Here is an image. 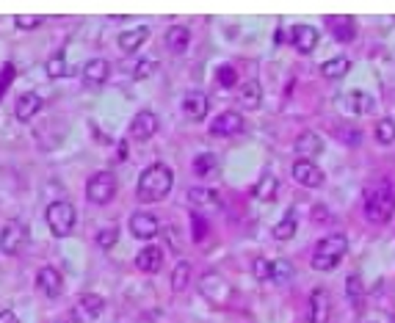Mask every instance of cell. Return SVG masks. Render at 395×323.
<instances>
[{"label": "cell", "mask_w": 395, "mask_h": 323, "mask_svg": "<svg viewBox=\"0 0 395 323\" xmlns=\"http://www.w3.org/2000/svg\"><path fill=\"white\" fill-rule=\"evenodd\" d=\"M174 185V174L166 163H152L147 166L141 177H139V188H136V197L141 202H161L163 197H169Z\"/></svg>", "instance_id": "1"}, {"label": "cell", "mask_w": 395, "mask_h": 323, "mask_svg": "<svg viewBox=\"0 0 395 323\" xmlns=\"http://www.w3.org/2000/svg\"><path fill=\"white\" fill-rule=\"evenodd\" d=\"M348 251V238L343 232H335V235H326L315 243L313 251V268L315 271H335L343 260V254Z\"/></svg>", "instance_id": "2"}, {"label": "cell", "mask_w": 395, "mask_h": 323, "mask_svg": "<svg viewBox=\"0 0 395 323\" xmlns=\"http://www.w3.org/2000/svg\"><path fill=\"white\" fill-rule=\"evenodd\" d=\"M75 219H77L75 204L67 199H58L48 207V226L55 238H67L75 229Z\"/></svg>", "instance_id": "3"}, {"label": "cell", "mask_w": 395, "mask_h": 323, "mask_svg": "<svg viewBox=\"0 0 395 323\" xmlns=\"http://www.w3.org/2000/svg\"><path fill=\"white\" fill-rule=\"evenodd\" d=\"M365 213H368V219L371 221H390L395 216V194L393 188H387V185H379L376 191L368 194L365 199Z\"/></svg>", "instance_id": "4"}, {"label": "cell", "mask_w": 395, "mask_h": 323, "mask_svg": "<svg viewBox=\"0 0 395 323\" xmlns=\"http://www.w3.org/2000/svg\"><path fill=\"white\" fill-rule=\"evenodd\" d=\"M117 197V177L111 172H97L86 182V199L94 204H108Z\"/></svg>", "instance_id": "5"}, {"label": "cell", "mask_w": 395, "mask_h": 323, "mask_svg": "<svg viewBox=\"0 0 395 323\" xmlns=\"http://www.w3.org/2000/svg\"><path fill=\"white\" fill-rule=\"evenodd\" d=\"M199 290H202V296L207 298L210 304H216V307H224V304L232 298V288L227 285V279H224L222 273H216V271L205 273V276L199 279Z\"/></svg>", "instance_id": "6"}, {"label": "cell", "mask_w": 395, "mask_h": 323, "mask_svg": "<svg viewBox=\"0 0 395 323\" xmlns=\"http://www.w3.org/2000/svg\"><path fill=\"white\" fill-rule=\"evenodd\" d=\"M25 235H28L25 224L17 221V219H11V221L3 226V235H0V251H3V254H9V257H14V254L23 248Z\"/></svg>", "instance_id": "7"}, {"label": "cell", "mask_w": 395, "mask_h": 323, "mask_svg": "<svg viewBox=\"0 0 395 323\" xmlns=\"http://www.w3.org/2000/svg\"><path fill=\"white\" fill-rule=\"evenodd\" d=\"M158 229H161V221H158V216H155V213L139 210V213H133V216H130V232H133L139 241H149V238H155V235H158Z\"/></svg>", "instance_id": "8"}, {"label": "cell", "mask_w": 395, "mask_h": 323, "mask_svg": "<svg viewBox=\"0 0 395 323\" xmlns=\"http://www.w3.org/2000/svg\"><path fill=\"white\" fill-rule=\"evenodd\" d=\"M293 180H296L298 185H304V188H321L323 172L313 163V160L298 158L296 163H293Z\"/></svg>", "instance_id": "9"}, {"label": "cell", "mask_w": 395, "mask_h": 323, "mask_svg": "<svg viewBox=\"0 0 395 323\" xmlns=\"http://www.w3.org/2000/svg\"><path fill=\"white\" fill-rule=\"evenodd\" d=\"M207 108H210V99H207L205 92H199V89L185 92V97H183V114H185L188 119L202 122V119L207 116Z\"/></svg>", "instance_id": "10"}, {"label": "cell", "mask_w": 395, "mask_h": 323, "mask_svg": "<svg viewBox=\"0 0 395 323\" xmlns=\"http://www.w3.org/2000/svg\"><path fill=\"white\" fill-rule=\"evenodd\" d=\"M291 36H293V48H296L301 55H310L313 50L318 48V39H321V33H318L315 25H296V28L291 31Z\"/></svg>", "instance_id": "11"}, {"label": "cell", "mask_w": 395, "mask_h": 323, "mask_svg": "<svg viewBox=\"0 0 395 323\" xmlns=\"http://www.w3.org/2000/svg\"><path fill=\"white\" fill-rule=\"evenodd\" d=\"M155 130H158V116L152 111H139L130 122V136L136 141H149L155 136Z\"/></svg>", "instance_id": "12"}, {"label": "cell", "mask_w": 395, "mask_h": 323, "mask_svg": "<svg viewBox=\"0 0 395 323\" xmlns=\"http://www.w3.org/2000/svg\"><path fill=\"white\" fill-rule=\"evenodd\" d=\"M210 133L213 136H238V133H244V116L238 111H224L222 116L213 119Z\"/></svg>", "instance_id": "13"}, {"label": "cell", "mask_w": 395, "mask_h": 323, "mask_svg": "<svg viewBox=\"0 0 395 323\" xmlns=\"http://www.w3.org/2000/svg\"><path fill=\"white\" fill-rule=\"evenodd\" d=\"M332 315V298L323 288H315L310 293V323H326Z\"/></svg>", "instance_id": "14"}, {"label": "cell", "mask_w": 395, "mask_h": 323, "mask_svg": "<svg viewBox=\"0 0 395 323\" xmlns=\"http://www.w3.org/2000/svg\"><path fill=\"white\" fill-rule=\"evenodd\" d=\"M36 285H39V290L48 298H58L61 290H64V279H61V273L55 271L53 265H45L42 271L36 273Z\"/></svg>", "instance_id": "15"}, {"label": "cell", "mask_w": 395, "mask_h": 323, "mask_svg": "<svg viewBox=\"0 0 395 323\" xmlns=\"http://www.w3.org/2000/svg\"><path fill=\"white\" fill-rule=\"evenodd\" d=\"M108 75H111V64L105 58H92L83 67V83L92 86V89H99L108 80Z\"/></svg>", "instance_id": "16"}, {"label": "cell", "mask_w": 395, "mask_h": 323, "mask_svg": "<svg viewBox=\"0 0 395 323\" xmlns=\"http://www.w3.org/2000/svg\"><path fill=\"white\" fill-rule=\"evenodd\" d=\"M343 108L351 111V114H357V116H365V114H373V108H376V99L371 94H365V92H348L343 94Z\"/></svg>", "instance_id": "17"}, {"label": "cell", "mask_w": 395, "mask_h": 323, "mask_svg": "<svg viewBox=\"0 0 395 323\" xmlns=\"http://www.w3.org/2000/svg\"><path fill=\"white\" fill-rule=\"evenodd\" d=\"M39 108H45L42 97H39L36 92H25L23 97L17 99V105H14V116H17L20 122H28V119H33V116L39 114Z\"/></svg>", "instance_id": "18"}, {"label": "cell", "mask_w": 395, "mask_h": 323, "mask_svg": "<svg viewBox=\"0 0 395 323\" xmlns=\"http://www.w3.org/2000/svg\"><path fill=\"white\" fill-rule=\"evenodd\" d=\"M326 28H329V33L337 39V42H351L354 36H357V25H354V17H329L326 20Z\"/></svg>", "instance_id": "19"}, {"label": "cell", "mask_w": 395, "mask_h": 323, "mask_svg": "<svg viewBox=\"0 0 395 323\" xmlns=\"http://www.w3.org/2000/svg\"><path fill=\"white\" fill-rule=\"evenodd\" d=\"M296 152L304 158V160H313V158H318L323 152V138L318 133H313V130H307V133H301L296 138Z\"/></svg>", "instance_id": "20"}, {"label": "cell", "mask_w": 395, "mask_h": 323, "mask_svg": "<svg viewBox=\"0 0 395 323\" xmlns=\"http://www.w3.org/2000/svg\"><path fill=\"white\" fill-rule=\"evenodd\" d=\"M163 265V251L158 246H147L136 254V268L144 273H158Z\"/></svg>", "instance_id": "21"}, {"label": "cell", "mask_w": 395, "mask_h": 323, "mask_svg": "<svg viewBox=\"0 0 395 323\" xmlns=\"http://www.w3.org/2000/svg\"><path fill=\"white\" fill-rule=\"evenodd\" d=\"M260 102H263V89H260V83H257V80H247V83L238 89V105H241L244 111H257Z\"/></svg>", "instance_id": "22"}, {"label": "cell", "mask_w": 395, "mask_h": 323, "mask_svg": "<svg viewBox=\"0 0 395 323\" xmlns=\"http://www.w3.org/2000/svg\"><path fill=\"white\" fill-rule=\"evenodd\" d=\"M147 39H149V28L147 25H139V28H133V31L119 33V50H122V53H136Z\"/></svg>", "instance_id": "23"}, {"label": "cell", "mask_w": 395, "mask_h": 323, "mask_svg": "<svg viewBox=\"0 0 395 323\" xmlns=\"http://www.w3.org/2000/svg\"><path fill=\"white\" fill-rule=\"evenodd\" d=\"M188 45H191V31L185 25H172L166 31V48L172 53H185Z\"/></svg>", "instance_id": "24"}, {"label": "cell", "mask_w": 395, "mask_h": 323, "mask_svg": "<svg viewBox=\"0 0 395 323\" xmlns=\"http://www.w3.org/2000/svg\"><path fill=\"white\" fill-rule=\"evenodd\" d=\"M348 70H351V58H346V55H335L321 64V75L326 80H340L348 75Z\"/></svg>", "instance_id": "25"}, {"label": "cell", "mask_w": 395, "mask_h": 323, "mask_svg": "<svg viewBox=\"0 0 395 323\" xmlns=\"http://www.w3.org/2000/svg\"><path fill=\"white\" fill-rule=\"evenodd\" d=\"M77 307H80V312L89 321H94V318H99L105 312V298L97 296V293H83V296L77 298Z\"/></svg>", "instance_id": "26"}, {"label": "cell", "mask_w": 395, "mask_h": 323, "mask_svg": "<svg viewBox=\"0 0 395 323\" xmlns=\"http://www.w3.org/2000/svg\"><path fill=\"white\" fill-rule=\"evenodd\" d=\"M276 188H279V180H276L274 174H263V177L254 182L251 197L260 199V202H271V199L276 197Z\"/></svg>", "instance_id": "27"}, {"label": "cell", "mask_w": 395, "mask_h": 323, "mask_svg": "<svg viewBox=\"0 0 395 323\" xmlns=\"http://www.w3.org/2000/svg\"><path fill=\"white\" fill-rule=\"evenodd\" d=\"M188 202L202 210V207H219V204H222V197H219L213 188H191V191H188Z\"/></svg>", "instance_id": "28"}, {"label": "cell", "mask_w": 395, "mask_h": 323, "mask_svg": "<svg viewBox=\"0 0 395 323\" xmlns=\"http://www.w3.org/2000/svg\"><path fill=\"white\" fill-rule=\"evenodd\" d=\"M219 172V158L213 155V152H199L197 158H194V174L197 177H216Z\"/></svg>", "instance_id": "29"}, {"label": "cell", "mask_w": 395, "mask_h": 323, "mask_svg": "<svg viewBox=\"0 0 395 323\" xmlns=\"http://www.w3.org/2000/svg\"><path fill=\"white\" fill-rule=\"evenodd\" d=\"M346 296L354 304V310H362L365 307V285H362L359 273H351L346 279Z\"/></svg>", "instance_id": "30"}, {"label": "cell", "mask_w": 395, "mask_h": 323, "mask_svg": "<svg viewBox=\"0 0 395 323\" xmlns=\"http://www.w3.org/2000/svg\"><path fill=\"white\" fill-rule=\"evenodd\" d=\"M191 273H194V268H191L188 260H180V263L174 265V271H172V290L174 293L185 290V288L191 285Z\"/></svg>", "instance_id": "31"}, {"label": "cell", "mask_w": 395, "mask_h": 323, "mask_svg": "<svg viewBox=\"0 0 395 323\" xmlns=\"http://www.w3.org/2000/svg\"><path fill=\"white\" fill-rule=\"evenodd\" d=\"M271 279L276 285H291V279H293V265L288 263V260H271Z\"/></svg>", "instance_id": "32"}, {"label": "cell", "mask_w": 395, "mask_h": 323, "mask_svg": "<svg viewBox=\"0 0 395 323\" xmlns=\"http://www.w3.org/2000/svg\"><path fill=\"white\" fill-rule=\"evenodd\" d=\"M296 235V216L293 213H285V219L274 226V238L276 241H291Z\"/></svg>", "instance_id": "33"}, {"label": "cell", "mask_w": 395, "mask_h": 323, "mask_svg": "<svg viewBox=\"0 0 395 323\" xmlns=\"http://www.w3.org/2000/svg\"><path fill=\"white\" fill-rule=\"evenodd\" d=\"M45 70H48V77H53V80H58V77H67V75H70V67H67V58H64V53H55L48 64H45Z\"/></svg>", "instance_id": "34"}, {"label": "cell", "mask_w": 395, "mask_h": 323, "mask_svg": "<svg viewBox=\"0 0 395 323\" xmlns=\"http://www.w3.org/2000/svg\"><path fill=\"white\" fill-rule=\"evenodd\" d=\"M376 141H379V144H393L395 119H379V122H376Z\"/></svg>", "instance_id": "35"}, {"label": "cell", "mask_w": 395, "mask_h": 323, "mask_svg": "<svg viewBox=\"0 0 395 323\" xmlns=\"http://www.w3.org/2000/svg\"><path fill=\"white\" fill-rule=\"evenodd\" d=\"M117 241H119V226H117V224H111V226H105V229H99L97 232V246L99 248H111Z\"/></svg>", "instance_id": "36"}, {"label": "cell", "mask_w": 395, "mask_h": 323, "mask_svg": "<svg viewBox=\"0 0 395 323\" xmlns=\"http://www.w3.org/2000/svg\"><path fill=\"white\" fill-rule=\"evenodd\" d=\"M251 273H254V279H257V282H266V279H271V260H266V257H257V260L251 263Z\"/></svg>", "instance_id": "37"}, {"label": "cell", "mask_w": 395, "mask_h": 323, "mask_svg": "<svg viewBox=\"0 0 395 323\" xmlns=\"http://www.w3.org/2000/svg\"><path fill=\"white\" fill-rule=\"evenodd\" d=\"M216 77H219V83H222L224 89H232V86H238V72H235L229 64H224L222 70L216 72Z\"/></svg>", "instance_id": "38"}, {"label": "cell", "mask_w": 395, "mask_h": 323, "mask_svg": "<svg viewBox=\"0 0 395 323\" xmlns=\"http://www.w3.org/2000/svg\"><path fill=\"white\" fill-rule=\"evenodd\" d=\"M14 64H3V72H0V99L6 97V92H9V86H11V80H14Z\"/></svg>", "instance_id": "39"}, {"label": "cell", "mask_w": 395, "mask_h": 323, "mask_svg": "<svg viewBox=\"0 0 395 323\" xmlns=\"http://www.w3.org/2000/svg\"><path fill=\"white\" fill-rule=\"evenodd\" d=\"M42 23H45V17H39V14H28V17H17L14 20V25L20 31H33V28H39Z\"/></svg>", "instance_id": "40"}, {"label": "cell", "mask_w": 395, "mask_h": 323, "mask_svg": "<svg viewBox=\"0 0 395 323\" xmlns=\"http://www.w3.org/2000/svg\"><path fill=\"white\" fill-rule=\"evenodd\" d=\"M152 72H155V64H152L149 58H141L139 67H136V72H133V77H136V80H144V77H149Z\"/></svg>", "instance_id": "41"}, {"label": "cell", "mask_w": 395, "mask_h": 323, "mask_svg": "<svg viewBox=\"0 0 395 323\" xmlns=\"http://www.w3.org/2000/svg\"><path fill=\"white\" fill-rule=\"evenodd\" d=\"M337 136H340L346 144H359V138H362V133H359L357 127H340Z\"/></svg>", "instance_id": "42"}, {"label": "cell", "mask_w": 395, "mask_h": 323, "mask_svg": "<svg viewBox=\"0 0 395 323\" xmlns=\"http://www.w3.org/2000/svg\"><path fill=\"white\" fill-rule=\"evenodd\" d=\"M205 235H207V224L202 216H194V241H205Z\"/></svg>", "instance_id": "43"}, {"label": "cell", "mask_w": 395, "mask_h": 323, "mask_svg": "<svg viewBox=\"0 0 395 323\" xmlns=\"http://www.w3.org/2000/svg\"><path fill=\"white\" fill-rule=\"evenodd\" d=\"M0 323H20V318L11 310H0Z\"/></svg>", "instance_id": "44"}, {"label": "cell", "mask_w": 395, "mask_h": 323, "mask_svg": "<svg viewBox=\"0 0 395 323\" xmlns=\"http://www.w3.org/2000/svg\"><path fill=\"white\" fill-rule=\"evenodd\" d=\"M119 158H122V160L127 158V144H124V141L119 144Z\"/></svg>", "instance_id": "45"}, {"label": "cell", "mask_w": 395, "mask_h": 323, "mask_svg": "<svg viewBox=\"0 0 395 323\" xmlns=\"http://www.w3.org/2000/svg\"><path fill=\"white\" fill-rule=\"evenodd\" d=\"M70 323H77V321H75V315H72V318H70Z\"/></svg>", "instance_id": "46"}, {"label": "cell", "mask_w": 395, "mask_h": 323, "mask_svg": "<svg viewBox=\"0 0 395 323\" xmlns=\"http://www.w3.org/2000/svg\"><path fill=\"white\" fill-rule=\"evenodd\" d=\"M55 323H70V321H55Z\"/></svg>", "instance_id": "47"}, {"label": "cell", "mask_w": 395, "mask_h": 323, "mask_svg": "<svg viewBox=\"0 0 395 323\" xmlns=\"http://www.w3.org/2000/svg\"><path fill=\"white\" fill-rule=\"evenodd\" d=\"M368 323H376V321H368Z\"/></svg>", "instance_id": "48"}, {"label": "cell", "mask_w": 395, "mask_h": 323, "mask_svg": "<svg viewBox=\"0 0 395 323\" xmlns=\"http://www.w3.org/2000/svg\"><path fill=\"white\" fill-rule=\"evenodd\" d=\"M393 323H395V315H393Z\"/></svg>", "instance_id": "49"}]
</instances>
